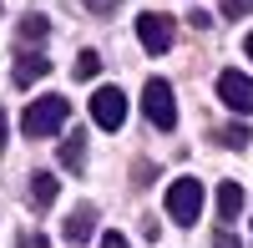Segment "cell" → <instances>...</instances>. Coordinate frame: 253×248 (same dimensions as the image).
Returning <instances> with one entry per match:
<instances>
[{
    "label": "cell",
    "mask_w": 253,
    "mask_h": 248,
    "mask_svg": "<svg viewBox=\"0 0 253 248\" xmlns=\"http://www.w3.org/2000/svg\"><path fill=\"white\" fill-rule=\"evenodd\" d=\"M66 117H71V101L66 96H36L26 117H20V127H26V137H51L66 127Z\"/></svg>",
    "instance_id": "cell-1"
},
{
    "label": "cell",
    "mask_w": 253,
    "mask_h": 248,
    "mask_svg": "<svg viewBox=\"0 0 253 248\" xmlns=\"http://www.w3.org/2000/svg\"><path fill=\"white\" fill-rule=\"evenodd\" d=\"M203 213V182L198 177H177L172 188H167V218L177 223V228H193Z\"/></svg>",
    "instance_id": "cell-2"
},
{
    "label": "cell",
    "mask_w": 253,
    "mask_h": 248,
    "mask_svg": "<svg viewBox=\"0 0 253 248\" xmlns=\"http://www.w3.org/2000/svg\"><path fill=\"white\" fill-rule=\"evenodd\" d=\"M142 112H147V122H152V127H172V122H177L172 81H162V76L147 81V86H142Z\"/></svg>",
    "instance_id": "cell-3"
},
{
    "label": "cell",
    "mask_w": 253,
    "mask_h": 248,
    "mask_svg": "<svg viewBox=\"0 0 253 248\" xmlns=\"http://www.w3.org/2000/svg\"><path fill=\"white\" fill-rule=\"evenodd\" d=\"M122 117H126V96H122L117 86H96V91H91V122H96L101 132H117Z\"/></svg>",
    "instance_id": "cell-4"
},
{
    "label": "cell",
    "mask_w": 253,
    "mask_h": 248,
    "mask_svg": "<svg viewBox=\"0 0 253 248\" xmlns=\"http://www.w3.org/2000/svg\"><path fill=\"white\" fill-rule=\"evenodd\" d=\"M137 36H142V46L152 51V56H167L172 51V20L167 15H157V10H147V15H137Z\"/></svg>",
    "instance_id": "cell-5"
},
{
    "label": "cell",
    "mask_w": 253,
    "mask_h": 248,
    "mask_svg": "<svg viewBox=\"0 0 253 248\" xmlns=\"http://www.w3.org/2000/svg\"><path fill=\"white\" fill-rule=\"evenodd\" d=\"M218 96H223V107H233V112H253V76L223 71L218 76Z\"/></svg>",
    "instance_id": "cell-6"
},
{
    "label": "cell",
    "mask_w": 253,
    "mask_h": 248,
    "mask_svg": "<svg viewBox=\"0 0 253 248\" xmlns=\"http://www.w3.org/2000/svg\"><path fill=\"white\" fill-rule=\"evenodd\" d=\"M46 71H51V56H46V51H31V46H26V51L15 56V71H10V76H15V86H31V81H41Z\"/></svg>",
    "instance_id": "cell-7"
},
{
    "label": "cell",
    "mask_w": 253,
    "mask_h": 248,
    "mask_svg": "<svg viewBox=\"0 0 253 248\" xmlns=\"http://www.w3.org/2000/svg\"><path fill=\"white\" fill-rule=\"evenodd\" d=\"M61 167L66 172H86V132H66V142H61Z\"/></svg>",
    "instance_id": "cell-8"
},
{
    "label": "cell",
    "mask_w": 253,
    "mask_h": 248,
    "mask_svg": "<svg viewBox=\"0 0 253 248\" xmlns=\"http://www.w3.org/2000/svg\"><path fill=\"white\" fill-rule=\"evenodd\" d=\"M91 233H96V208L86 203V208H76V213L66 218V238H71V243H86Z\"/></svg>",
    "instance_id": "cell-9"
},
{
    "label": "cell",
    "mask_w": 253,
    "mask_h": 248,
    "mask_svg": "<svg viewBox=\"0 0 253 248\" xmlns=\"http://www.w3.org/2000/svg\"><path fill=\"white\" fill-rule=\"evenodd\" d=\"M238 213H243V188H238V182H218V218L233 223Z\"/></svg>",
    "instance_id": "cell-10"
},
{
    "label": "cell",
    "mask_w": 253,
    "mask_h": 248,
    "mask_svg": "<svg viewBox=\"0 0 253 248\" xmlns=\"http://www.w3.org/2000/svg\"><path fill=\"white\" fill-rule=\"evenodd\" d=\"M213 142H223V147H248L253 132H248V127H238V122H228V127H213Z\"/></svg>",
    "instance_id": "cell-11"
},
{
    "label": "cell",
    "mask_w": 253,
    "mask_h": 248,
    "mask_svg": "<svg viewBox=\"0 0 253 248\" xmlns=\"http://www.w3.org/2000/svg\"><path fill=\"white\" fill-rule=\"evenodd\" d=\"M56 193H61V182H56L51 172H41V177L31 182V198L41 203V208H51V203H56Z\"/></svg>",
    "instance_id": "cell-12"
},
{
    "label": "cell",
    "mask_w": 253,
    "mask_h": 248,
    "mask_svg": "<svg viewBox=\"0 0 253 248\" xmlns=\"http://www.w3.org/2000/svg\"><path fill=\"white\" fill-rule=\"evenodd\" d=\"M46 31H51L46 15H26L20 20V41H46Z\"/></svg>",
    "instance_id": "cell-13"
},
{
    "label": "cell",
    "mask_w": 253,
    "mask_h": 248,
    "mask_svg": "<svg viewBox=\"0 0 253 248\" xmlns=\"http://www.w3.org/2000/svg\"><path fill=\"white\" fill-rule=\"evenodd\" d=\"M96 71H101V56H96V51H81V56H76V81H91Z\"/></svg>",
    "instance_id": "cell-14"
},
{
    "label": "cell",
    "mask_w": 253,
    "mask_h": 248,
    "mask_svg": "<svg viewBox=\"0 0 253 248\" xmlns=\"http://www.w3.org/2000/svg\"><path fill=\"white\" fill-rule=\"evenodd\" d=\"M81 5H86L91 15H101V20H107V15H117V5H122V0H81Z\"/></svg>",
    "instance_id": "cell-15"
},
{
    "label": "cell",
    "mask_w": 253,
    "mask_h": 248,
    "mask_svg": "<svg viewBox=\"0 0 253 248\" xmlns=\"http://www.w3.org/2000/svg\"><path fill=\"white\" fill-rule=\"evenodd\" d=\"M248 10H253V0H223V15L228 20H243Z\"/></svg>",
    "instance_id": "cell-16"
},
{
    "label": "cell",
    "mask_w": 253,
    "mask_h": 248,
    "mask_svg": "<svg viewBox=\"0 0 253 248\" xmlns=\"http://www.w3.org/2000/svg\"><path fill=\"white\" fill-rule=\"evenodd\" d=\"M96 248H126V238H122V233H101V243H96Z\"/></svg>",
    "instance_id": "cell-17"
},
{
    "label": "cell",
    "mask_w": 253,
    "mask_h": 248,
    "mask_svg": "<svg viewBox=\"0 0 253 248\" xmlns=\"http://www.w3.org/2000/svg\"><path fill=\"white\" fill-rule=\"evenodd\" d=\"M213 248H243V243H238L233 233H218V238H213Z\"/></svg>",
    "instance_id": "cell-18"
},
{
    "label": "cell",
    "mask_w": 253,
    "mask_h": 248,
    "mask_svg": "<svg viewBox=\"0 0 253 248\" xmlns=\"http://www.w3.org/2000/svg\"><path fill=\"white\" fill-rule=\"evenodd\" d=\"M0 147H5V112H0Z\"/></svg>",
    "instance_id": "cell-19"
},
{
    "label": "cell",
    "mask_w": 253,
    "mask_h": 248,
    "mask_svg": "<svg viewBox=\"0 0 253 248\" xmlns=\"http://www.w3.org/2000/svg\"><path fill=\"white\" fill-rule=\"evenodd\" d=\"M243 51H248V56H253V36H248V41H243Z\"/></svg>",
    "instance_id": "cell-20"
}]
</instances>
